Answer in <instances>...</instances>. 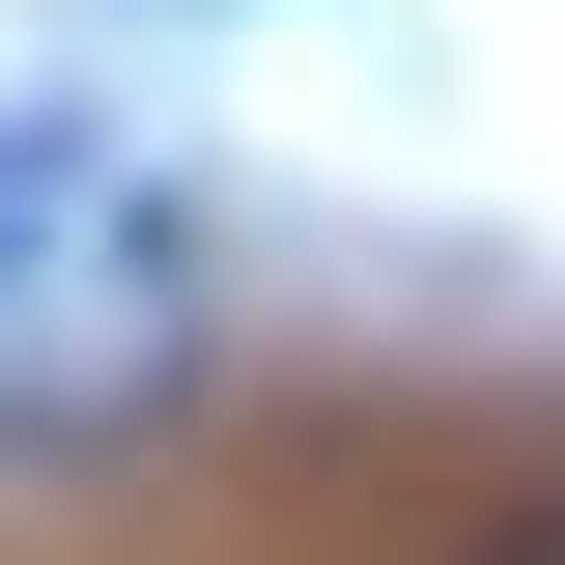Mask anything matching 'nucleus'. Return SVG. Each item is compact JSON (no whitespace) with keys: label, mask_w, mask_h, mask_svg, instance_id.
Masks as SVG:
<instances>
[{"label":"nucleus","mask_w":565,"mask_h":565,"mask_svg":"<svg viewBox=\"0 0 565 565\" xmlns=\"http://www.w3.org/2000/svg\"><path fill=\"white\" fill-rule=\"evenodd\" d=\"M199 396V199L85 114H0V424H170Z\"/></svg>","instance_id":"f257e3e1"},{"label":"nucleus","mask_w":565,"mask_h":565,"mask_svg":"<svg viewBox=\"0 0 565 565\" xmlns=\"http://www.w3.org/2000/svg\"><path fill=\"white\" fill-rule=\"evenodd\" d=\"M452 565H565V509H509V537H452Z\"/></svg>","instance_id":"f03ea898"}]
</instances>
